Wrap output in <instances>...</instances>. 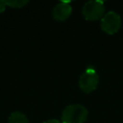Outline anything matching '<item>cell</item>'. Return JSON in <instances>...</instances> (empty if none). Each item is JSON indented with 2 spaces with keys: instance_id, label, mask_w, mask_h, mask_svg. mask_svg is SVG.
<instances>
[{
  "instance_id": "obj_1",
  "label": "cell",
  "mask_w": 123,
  "mask_h": 123,
  "mask_svg": "<svg viewBox=\"0 0 123 123\" xmlns=\"http://www.w3.org/2000/svg\"><path fill=\"white\" fill-rule=\"evenodd\" d=\"M88 111L86 108L81 104H71L66 106L61 115L62 123H85L86 121Z\"/></svg>"
},
{
  "instance_id": "obj_2",
  "label": "cell",
  "mask_w": 123,
  "mask_h": 123,
  "mask_svg": "<svg viewBox=\"0 0 123 123\" xmlns=\"http://www.w3.org/2000/svg\"><path fill=\"white\" fill-rule=\"evenodd\" d=\"M99 83V76L93 66H87L79 78V86L85 93L94 91Z\"/></svg>"
},
{
  "instance_id": "obj_3",
  "label": "cell",
  "mask_w": 123,
  "mask_h": 123,
  "mask_svg": "<svg viewBox=\"0 0 123 123\" xmlns=\"http://www.w3.org/2000/svg\"><path fill=\"white\" fill-rule=\"evenodd\" d=\"M82 13L86 20L89 21H95L99 19L101 20V18L106 13L104 2L96 1V0L87 1L83 7Z\"/></svg>"
},
{
  "instance_id": "obj_4",
  "label": "cell",
  "mask_w": 123,
  "mask_h": 123,
  "mask_svg": "<svg viewBox=\"0 0 123 123\" xmlns=\"http://www.w3.org/2000/svg\"><path fill=\"white\" fill-rule=\"evenodd\" d=\"M100 27L104 33L113 35L117 33L121 27V16L115 12H108L101 18Z\"/></svg>"
},
{
  "instance_id": "obj_5",
  "label": "cell",
  "mask_w": 123,
  "mask_h": 123,
  "mask_svg": "<svg viewBox=\"0 0 123 123\" xmlns=\"http://www.w3.org/2000/svg\"><path fill=\"white\" fill-rule=\"evenodd\" d=\"M72 13V7L68 1H62L57 4L53 11L52 15L58 21H64L66 20Z\"/></svg>"
},
{
  "instance_id": "obj_6",
  "label": "cell",
  "mask_w": 123,
  "mask_h": 123,
  "mask_svg": "<svg viewBox=\"0 0 123 123\" xmlns=\"http://www.w3.org/2000/svg\"><path fill=\"white\" fill-rule=\"evenodd\" d=\"M8 122L9 123H29V119L23 112L15 111L10 114Z\"/></svg>"
},
{
  "instance_id": "obj_7",
  "label": "cell",
  "mask_w": 123,
  "mask_h": 123,
  "mask_svg": "<svg viewBox=\"0 0 123 123\" xmlns=\"http://www.w3.org/2000/svg\"><path fill=\"white\" fill-rule=\"evenodd\" d=\"M4 1L7 6H10L12 8H22L28 3L27 0H4Z\"/></svg>"
},
{
  "instance_id": "obj_8",
  "label": "cell",
  "mask_w": 123,
  "mask_h": 123,
  "mask_svg": "<svg viewBox=\"0 0 123 123\" xmlns=\"http://www.w3.org/2000/svg\"><path fill=\"white\" fill-rule=\"evenodd\" d=\"M6 6H7V5H6L5 1H4V0H0V12H2L5 11Z\"/></svg>"
},
{
  "instance_id": "obj_9",
  "label": "cell",
  "mask_w": 123,
  "mask_h": 123,
  "mask_svg": "<svg viewBox=\"0 0 123 123\" xmlns=\"http://www.w3.org/2000/svg\"><path fill=\"white\" fill-rule=\"evenodd\" d=\"M42 123H62V122L59 121L58 119H48V120L43 121Z\"/></svg>"
}]
</instances>
